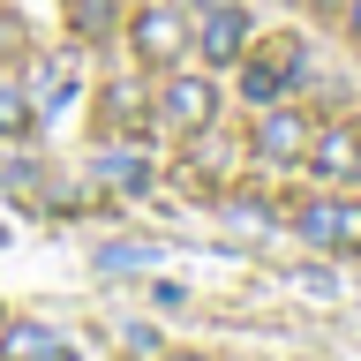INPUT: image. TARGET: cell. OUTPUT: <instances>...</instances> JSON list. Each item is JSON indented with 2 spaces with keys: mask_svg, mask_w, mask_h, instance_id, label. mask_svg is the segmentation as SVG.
<instances>
[{
  "mask_svg": "<svg viewBox=\"0 0 361 361\" xmlns=\"http://www.w3.org/2000/svg\"><path fill=\"white\" fill-rule=\"evenodd\" d=\"M68 30H75L83 45H98V38L121 30V8H113V0H68Z\"/></svg>",
  "mask_w": 361,
  "mask_h": 361,
  "instance_id": "obj_10",
  "label": "cell"
},
{
  "mask_svg": "<svg viewBox=\"0 0 361 361\" xmlns=\"http://www.w3.org/2000/svg\"><path fill=\"white\" fill-rule=\"evenodd\" d=\"M248 151L264 158V166H293V158H309V121L286 106H264V121H256V135H248Z\"/></svg>",
  "mask_w": 361,
  "mask_h": 361,
  "instance_id": "obj_5",
  "label": "cell"
},
{
  "mask_svg": "<svg viewBox=\"0 0 361 361\" xmlns=\"http://www.w3.org/2000/svg\"><path fill=\"white\" fill-rule=\"evenodd\" d=\"M0 361H75V346H68V331H53V324L16 316V324L0 331Z\"/></svg>",
  "mask_w": 361,
  "mask_h": 361,
  "instance_id": "obj_7",
  "label": "cell"
},
{
  "mask_svg": "<svg viewBox=\"0 0 361 361\" xmlns=\"http://www.w3.org/2000/svg\"><path fill=\"white\" fill-rule=\"evenodd\" d=\"M248 30H256V23H248V8H233V0H219V8H203V23H196V53L211 68H233L248 53Z\"/></svg>",
  "mask_w": 361,
  "mask_h": 361,
  "instance_id": "obj_4",
  "label": "cell"
},
{
  "mask_svg": "<svg viewBox=\"0 0 361 361\" xmlns=\"http://www.w3.org/2000/svg\"><path fill=\"white\" fill-rule=\"evenodd\" d=\"M293 226H301L316 248H346V256L361 248V203H331V196H324V203H301V219H293Z\"/></svg>",
  "mask_w": 361,
  "mask_h": 361,
  "instance_id": "obj_6",
  "label": "cell"
},
{
  "mask_svg": "<svg viewBox=\"0 0 361 361\" xmlns=\"http://www.w3.org/2000/svg\"><path fill=\"white\" fill-rule=\"evenodd\" d=\"M151 256H166L158 241H113V248H98V271H128V264H151Z\"/></svg>",
  "mask_w": 361,
  "mask_h": 361,
  "instance_id": "obj_12",
  "label": "cell"
},
{
  "mask_svg": "<svg viewBox=\"0 0 361 361\" xmlns=\"http://www.w3.org/2000/svg\"><path fill=\"white\" fill-rule=\"evenodd\" d=\"M158 121L180 135H203L211 121H219V90L203 83V75H173V83L158 90Z\"/></svg>",
  "mask_w": 361,
  "mask_h": 361,
  "instance_id": "obj_3",
  "label": "cell"
},
{
  "mask_svg": "<svg viewBox=\"0 0 361 361\" xmlns=\"http://www.w3.org/2000/svg\"><path fill=\"white\" fill-rule=\"evenodd\" d=\"M233 68H241V98H248V106H279V98L301 83V68H309V45L293 38V30H279V38L248 45Z\"/></svg>",
  "mask_w": 361,
  "mask_h": 361,
  "instance_id": "obj_1",
  "label": "cell"
},
{
  "mask_svg": "<svg viewBox=\"0 0 361 361\" xmlns=\"http://www.w3.org/2000/svg\"><path fill=\"white\" fill-rule=\"evenodd\" d=\"M98 173H106L113 188H151V166H143V158H106Z\"/></svg>",
  "mask_w": 361,
  "mask_h": 361,
  "instance_id": "obj_13",
  "label": "cell"
},
{
  "mask_svg": "<svg viewBox=\"0 0 361 361\" xmlns=\"http://www.w3.org/2000/svg\"><path fill=\"white\" fill-rule=\"evenodd\" d=\"M38 98H30V83L23 75H0V143H23V135H38Z\"/></svg>",
  "mask_w": 361,
  "mask_h": 361,
  "instance_id": "obj_9",
  "label": "cell"
},
{
  "mask_svg": "<svg viewBox=\"0 0 361 361\" xmlns=\"http://www.w3.org/2000/svg\"><path fill=\"white\" fill-rule=\"evenodd\" d=\"M309 166H316L324 180H354V173H361V128H346V121H338V128L309 135Z\"/></svg>",
  "mask_w": 361,
  "mask_h": 361,
  "instance_id": "obj_8",
  "label": "cell"
},
{
  "mask_svg": "<svg viewBox=\"0 0 361 361\" xmlns=\"http://www.w3.org/2000/svg\"><path fill=\"white\" fill-rule=\"evenodd\" d=\"M128 45L143 68H173L180 53H188V16L180 8H166V0H151V8H135L128 16Z\"/></svg>",
  "mask_w": 361,
  "mask_h": 361,
  "instance_id": "obj_2",
  "label": "cell"
},
{
  "mask_svg": "<svg viewBox=\"0 0 361 361\" xmlns=\"http://www.w3.org/2000/svg\"><path fill=\"white\" fill-rule=\"evenodd\" d=\"M346 23H354V38H361V0H354V8H346Z\"/></svg>",
  "mask_w": 361,
  "mask_h": 361,
  "instance_id": "obj_14",
  "label": "cell"
},
{
  "mask_svg": "<svg viewBox=\"0 0 361 361\" xmlns=\"http://www.w3.org/2000/svg\"><path fill=\"white\" fill-rule=\"evenodd\" d=\"M166 361H203V354H166Z\"/></svg>",
  "mask_w": 361,
  "mask_h": 361,
  "instance_id": "obj_15",
  "label": "cell"
},
{
  "mask_svg": "<svg viewBox=\"0 0 361 361\" xmlns=\"http://www.w3.org/2000/svg\"><path fill=\"white\" fill-rule=\"evenodd\" d=\"M354 180H361V173H354Z\"/></svg>",
  "mask_w": 361,
  "mask_h": 361,
  "instance_id": "obj_16",
  "label": "cell"
},
{
  "mask_svg": "<svg viewBox=\"0 0 361 361\" xmlns=\"http://www.w3.org/2000/svg\"><path fill=\"white\" fill-rule=\"evenodd\" d=\"M30 98H38V113L68 106V98H75V68H68V61H38V68H30Z\"/></svg>",
  "mask_w": 361,
  "mask_h": 361,
  "instance_id": "obj_11",
  "label": "cell"
}]
</instances>
